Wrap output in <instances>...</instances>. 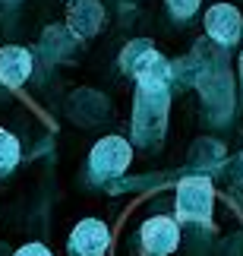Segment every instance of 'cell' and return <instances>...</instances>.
I'll return each mask as SVG.
<instances>
[{
    "label": "cell",
    "instance_id": "6da1fadb",
    "mask_svg": "<svg viewBox=\"0 0 243 256\" xmlns=\"http://www.w3.org/2000/svg\"><path fill=\"white\" fill-rule=\"evenodd\" d=\"M123 70H130L139 86H168V80H171L168 60H164L158 54V48L152 42H145V38L123 48Z\"/></svg>",
    "mask_w": 243,
    "mask_h": 256
},
{
    "label": "cell",
    "instance_id": "7a4b0ae2",
    "mask_svg": "<svg viewBox=\"0 0 243 256\" xmlns=\"http://www.w3.org/2000/svg\"><path fill=\"white\" fill-rule=\"evenodd\" d=\"M212 184L206 177H187L177 184V215L187 222H209L212 218Z\"/></svg>",
    "mask_w": 243,
    "mask_h": 256
},
{
    "label": "cell",
    "instance_id": "3957f363",
    "mask_svg": "<svg viewBox=\"0 0 243 256\" xmlns=\"http://www.w3.org/2000/svg\"><path fill=\"white\" fill-rule=\"evenodd\" d=\"M133 162V149L130 142L120 136H104L95 142V149L89 155V168L95 177H120Z\"/></svg>",
    "mask_w": 243,
    "mask_h": 256
},
{
    "label": "cell",
    "instance_id": "277c9868",
    "mask_svg": "<svg viewBox=\"0 0 243 256\" xmlns=\"http://www.w3.org/2000/svg\"><path fill=\"white\" fill-rule=\"evenodd\" d=\"M243 32V16L237 6L231 4H215L206 10V35L218 44H234Z\"/></svg>",
    "mask_w": 243,
    "mask_h": 256
},
{
    "label": "cell",
    "instance_id": "5b68a950",
    "mask_svg": "<svg viewBox=\"0 0 243 256\" xmlns=\"http://www.w3.org/2000/svg\"><path fill=\"white\" fill-rule=\"evenodd\" d=\"M108 244H111V231H108V224L98 222V218L79 222L70 234L73 256H104L108 253Z\"/></svg>",
    "mask_w": 243,
    "mask_h": 256
},
{
    "label": "cell",
    "instance_id": "8992f818",
    "mask_svg": "<svg viewBox=\"0 0 243 256\" xmlns=\"http://www.w3.org/2000/svg\"><path fill=\"white\" fill-rule=\"evenodd\" d=\"M101 26H104V6L98 0H76V4H70V10H66V28H70V35L79 38V42L95 38Z\"/></svg>",
    "mask_w": 243,
    "mask_h": 256
},
{
    "label": "cell",
    "instance_id": "52a82bcc",
    "mask_svg": "<svg viewBox=\"0 0 243 256\" xmlns=\"http://www.w3.org/2000/svg\"><path fill=\"white\" fill-rule=\"evenodd\" d=\"M177 240H180V231H177V222L168 218V215H155L142 224V244L152 256H168L177 250Z\"/></svg>",
    "mask_w": 243,
    "mask_h": 256
},
{
    "label": "cell",
    "instance_id": "ba28073f",
    "mask_svg": "<svg viewBox=\"0 0 243 256\" xmlns=\"http://www.w3.org/2000/svg\"><path fill=\"white\" fill-rule=\"evenodd\" d=\"M32 54L19 44H6L0 48V82L9 88H19L28 76H32Z\"/></svg>",
    "mask_w": 243,
    "mask_h": 256
},
{
    "label": "cell",
    "instance_id": "9c48e42d",
    "mask_svg": "<svg viewBox=\"0 0 243 256\" xmlns=\"http://www.w3.org/2000/svg\"><path fill=\"white\" fill-rule=\"evenodd\" d=\"M19 155H22V149H19V140H16L9 130H0V177L16 168Z\"/></svg>",
    "mask_w": 243,
    "mask_h": 256
},
{
    "label": "cell",
    "instance_id": "30bf717a",
    "mask_svg": "<svg viewBox=\"0 0 243 256\" xmlns=\"http://www.w3.org/2000/svg\"><path fill=\"white\" fill-rule=\"evenodd\" d=\"M199 4L202 0H168V10H171V16H177V19H190L199 10Z\"/></svg>",
    "mask_w": 243,
    "mask_h": 256
},
{
    "label": "cell",
    "instance_id": "8fae6325",
    "mask_svg": "<svg viewBox=\"0 0 243 256\" xmlns=\"http://www.w3.org/2000/svg\"><path fill=\"white\" fill-rule=\"evenodd\" d=\"M16 256H51V250L44 244H25V247L16 250Z\"/></svg>",
    "mask_w": 243,
    "mask_h": 256
},
{
    "label": "cell",
    "instance_id": "7c38bea8",
    "mask_svg": "<svg viewBox=\"0 0 243 256\" xmlns=\"http://www.w3.org/2000/svg\"><path fill=\"white\" fill-rule=\"evenodd\" d=\"M240 80H243V54H240Z\"/></svg>",
    "mask_w": 243,
    "mask_h": 256
}]
</instances>
